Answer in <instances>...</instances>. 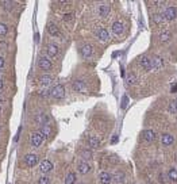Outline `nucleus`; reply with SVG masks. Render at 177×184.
Returning a JSON list of instances; mask_svg holds the SVG:
<instances>
[{
    "label": "nucleus",
    "mask_w": 177,
    "mask_h": 184,
    "mask_svg": "<svg viewBox=\"0 0 177 184\" xmlns=\"http://www.w3.org/2000/svg\"><path fill=\"white\" fill-rule=\"evenodd\" d=\"M77 168H79V172L83 173V175H85V173L91 171V166H89V164H87V162H79Z\"/></svg>",
    "instance_id": "f8f14e48"
},
{
    "label": "nucleus",
    "mask_w": 177,
    "mask_h": 184,
    "mask_svg": "<svg viewBox=\"0 0 177 184\" xmlns=\"http://www.w3.org/2000/svg\"><path fill=\"white\" fill-rule=\"evenodd\" d=\"M81 156H83V158L88 160V158L92 157V153H91L89 150H83V152H81Z\"/></svg>",
    "instance_id": "c756f323"
},
{
    "label": "nucleus",
    "mask_w": 177,
    "mask_h": 184,
    "mask_svg": "<svg viewBox=\"0 0 177 184\" xmlns=\"http://www.w3.org/2000/svg\"><path fill=\"white\" fill-rule=\"evenodd\" d=\"M144 139L148 142H151L155 139V133L153 130H145L144 131Z\"/></svg>",
    "instance_id": "9d476101"
},
{
    "label": "nucleus",
    "mask_w": 177,
    "mask_h": 184,
    "mask_svg": "<svg viewBox=\"0 0 177 184\" xmlns=\"http://www.w3.org/2000/svg\"><path fill=\"white\" fill-rule=\"evenodd\" d=\"M50 133H52V127H50L49 125H43L42 129H41V134L42 135H50Z\"/></svg>",
    "instance_id": "393cba45"
},
{
    "label": "nucleus",
    "mask_w": 177,
    "mask_h": 184,
    "mask_svg": "<svg viewBox=\"0 0 177 184\" xmlns=\"http://www.w3.org/2000/svg\"><path fill=\"white\" fill-rule=\"evenodd\" d=\"M74 182H76V175L73 172H69L65 178V184H74Z\"/></svg>",
    "instance_id": "aec40b11"
},
{
    "label": "nucleus",
    "mask_w": 177,
    "mask_h": 184,
    "mask_svg": "<svg viewBox=\"0 0 177 184\" xmlns=\"http://www.w3.org/2000/svg\"><path fill=\"white\" fill-rule=\"evenodd\" d=\"M169 111L173 112V114L177 112V102L176 100H172L171 103H169Z\"/></svg>",
    "instance_id": "cd10ccee"
},
{
    "label": "nucleus",
    "mask_w": 177,
    "mask_h": 184,
    "mask_svg": "<svg viewBox=\"0 0 177 184\" xmlns=\"http://www.w3.org/2000/svg\"><path fill=\"white\" fill-rule=\"evenodd\" d=\"M0 110H2V108H0Z\"/></svg>",
    "instance_id": "4c0bfd02"
},
{
    "label": "nucleus",
    "mask_w": 177,
    "mask_h": 184,
    "mask_svg": "<svg viewBox=\"0 0 177 184\" xmlns=\"http://www.w3.org/2000/svg\"><path fill=\"white\" fill-rule=\"evenodd\" d=\"M127 83H128V84H135V83H137V76H135L134 73H128V76H127Z\"/></svg>",
    "instance_id": "bb28decb"
},
{
    "label": "nucleus",
    "mask_w": 177,
    "mask_h": 184,
    "mask_svg": "<svg viewBox=\"0 0 177 184\" xmlns=\"http://www.w3.org/2000/svg\"><path fill=\"white\" fill-rule=\"evenodd\" d=\"M153 20H154L155 23H161L162 20H164V16L159 15V14H157V15H154V18H153Z\"/></svg>",
    "instance_id": "2f4dec72"
},
{
    "label": "nucleus",
    "mask_w": 177,
    "mask_h": 184,
    "mask_svg": "<svg viewBox=\"0 0 177 184\" xmlns=\"http://www.w3.org/2000/svg\"><path fill=\"white\" fill-rule=\"evenodd\" d=\"M25 164L27 166H35L38 164V156L37 154H27L25 157Z\"/></svg>",
    "instance_id": "20e7f679"
},
{
    "label": "nucleus",
    "mask_w": 177,
    "mask_h": 184,
    "mask_svg": "<svg viewBox=\"0 0 177 184\" xmlns=\"http://www.w3.org/2000/svg\"><path fill=\"white\" fill-rule=\"evenodd\" d=\"M115 179H116V182L118 183H120V182H123V173H120V172H118L116 175H115Z\"/></svg>",
    "instance_id": "473e14b6"
},
{
    "label": "nucleus",
    "mask_w": 177,
    "mask_h": 184,
    "mask_svg": "<svg viewBox=\"0 0 177 184\" xmlns=\"http://www.w3.org/2000/svg\"><path fill=\"white\" fill-rule=\"evenodd\" d=\"M159 39H161V42H168V41L171 39V33H169V31L162 33L161 35H159Z\"/></svg>",
    "instance_id": "a878e982"
},
{
    "label": "nucleus",
    "mask_w": 177,
    "mask_h": 184,
    "mask_svg": "<svg viewBox=\"0 0 177 184\" xmlns=\"http://www.w3.org/2000/svg\"><path fill=\"white\" fill-rule=\"evenodd\" d=\"M42 139H43V135L41 133H34L31 135V139H30V144H31L33 148H38L42 144Z\"/></svg>",
    "instance_id": "f257e3e1"
},
{
    "label": "nucleus",
    "mask_w": 177,
    "mask_h": 184,
    "mask_svg": "<svg viewBox=\"0 0 177 184\" xmlns=\"http://www.w3.org/2000/svg\"><path fill=\"white\" fill-rule=\"evenodd\" d=\"M53 169V164L49 161V160H45V161L41 162V172L42 173H47Z\"/></svg>",
    "instance_id": "423d86ee"
},
{
    "label": "nucleus",
    "mask_w": 177,
    "mask_h": 184,
    "mask_svg": "<svg viewBox=\"0 0 177 184\" xmlns=\"http://www.w3.org/2000/svg\"><path fill=\"white\" fill-rule=\"evenodd\" d=\"M2 88H3V81L0 80V90H2Z\"/></svg>",
    "instance_id": "e433bc0d"
},
{
    "label": "nucleus",
    "mask_w": 177,
    "mask_h": 184,
    "mask_svg": "<svg viewBox=\"0 0 177 184\" xmlns=\"http://www.w3.org/2000/svg\"><path fill=\"white\" fill-rule=\"evenodd\" d=\"M3 65H4V58L0 57V68H3Z\"/></svg>",
    "instance_id": "c9c22d12"
},
{
    "label": "nucleus",
    "mask_w": 177,
    "mask_h": 184,
    "mask_svg": "<svg viewBox=\"0 0 177 184\" xmlns=\"http://www.w3.org/2000/svg\"><path fill=\"white\" fill-rule=\"evenodd\" d=\"M39 95H41V96H43V98H45V96L47 98L49 95H52V91H47V90H46V91H41Z\"/></svg>",
    "instance_id": "72a5a7b5"
},
{
    "label": "nucleus",
    "mask_w": 177,
    "mask_h": 184,
    "mask_svg": "<svg viewBox=\"0 0 177 184\" xmlns=\"http://www.w3.org/2000/svg\"><path fill=\"white\" fill-rule=\"evenodd\" d=\"M47 31L52 34V35H57L58 34V27L54 25V23H50L49 27H47Z\"/></svg>",
    "instance_id": "5701e85b"
},
{
    "label": "nucleus",
    "mask_w": 177,
    "mask_h": 184,
    "mask_svg": "<svg viewBox=\"0 0 177 184\" xmlns=\"http://www.w3.org/2000/svg\"><path fill=\"white\" fill-rule=\"evenodd\" d=\"M49 183H50V179L47 176H42L38 182V184H49Z\"/></svg>",
    "instance_id": "7c9ffc66"
},
{
    "label": "nucleus",
    "mask_w": 177,
    "mask_h": 184,
    "mask_svg": "<svg viewBox=\"0 0 177 184\" xmlns=\"http://www.w3.org/2000/svg\"><path fill=\"white\" fill-rule=\"evenodd\" d=\"M97 37H99V39H101V41H107L108 38H110V35H108V31H107L105 29L97 30Z\"/></svg>",
    "instance_id": "2eb2a0df"
},
{
    "label": "nucleus",
    "mask_w": 177,
    "mask_h": 184,
    "mask_svg": "<svg viewBox=\"0 0 177 184\" xmlns=\"http://www.w3.org/2000/svg\"><path fill=\"white\" fill-rule=\"evenodd\" d=\"M168 176H169V179H171L172 182H177V169H176V168L169 169Z\"/></svg>",
    "instance_id": "b1692460"
},
{
    "label": "nucleus",
    "mask_w": 177,
    "mask_h": 184,
    "mask_svg": "<svg viewBox=\"0 0 177 184\" xmlns=\"http://www.w3.org/2000/svg\"><path fill=\"white\" fill-rule=\"evenodd\" d=\"M88 142H89V146L93 149H96L100 146V141L96 138V137H89V139H88Z\"/></svg>",
    "instance_id": "6ab92c4d"
},
{
    "label": "nucleus",
    "mask_w": 177,
    "mask_h": 184,
    "mask_svg": "<svg viewBox=\"0 0 177 184\" xmlns=\"http://www.w3.org/2000/svg\"><path fill=\"white\" fill-rule=\"evenodd\" d=\"M64 19H65L66 22L68 20H72L73 19V14H65V15H64Z\"/></svg>",
    "instance_id": "f704fd0d"
},
{
    "label": "nucleus",
    "mask_w": 177,
    "mask_h": 184,
    "mask_svg": "<svg viewBox=\"0 0 177 184\" xmlns=\"http://www.w3.org/2000/svg\"><path fill=\"white\" fill-rule=\"evenodd\" d=\"M47 119H49V117H47L46 114H38L35 117V122L37 123H39V125H46Z\"/></svg>",
    "instance_id": "4468645a"
},
{
    "label": "nucleus",
    "mask_w": 177,
    "mask_h": 184,
    "mask_svg": "<svg viewBox=\"0 0 177 184\" xmlns=\"http://www.w3.org/2000/svg\"><path fill=\"white\" fill-rule=\"evenodd\" d=\"M150 64H151V68H155V69H159L162 65H164V62H162V58L158 56L153 57V58L150 60Z\"/></svg>",
    "instance_id": "0eeeda50"
},
{
    "label": "nucleus",
    "mask_w": 177,
    "mask_h": 184,
    "mask_svg": "<svg viewBox=\"0 0 177 184\" xmlns=\"http://www.w3.org/2000/svg\"><path fill=\"white\" fill-rule=\"evenodd\" d=\"M52 81H53V79L50 76H42V77H41V84H42V86H45V87L50 86V84H52Z\"/></svg>",
    "instance_id": "4be33fe9"
},
{
    "label": "nucleus",
    "mask_w": 177,
    "mask_h": 184,
    "mask_svg": "<svg viewBox=\"0 0 177 184\" xmlns=\"http://www.w3.org/2000/svg\"><path fill=\"white\" fill-rule=\"evenodd\" d=\"M84 88V81H81V80H76L73 83V90L76 91V92H80L81 90Z\"/></svg>",
    "instance_id": "412c9836"
},
{
    "label": "nucleus",
    "mask_w": 177,
    "mask_h": 184,
    "mask_svg": "<svg viewBox=\"0 0 177 184\" xmlns=\"http://www.w3.org/2000/svg\"><path fill=\"white\" fill-rule=\"evenodd\" d=\"M112 31H114L115 34H122L123 33V25H122L120 22H115L114 25H112Z\"/></svg>",
    "instance_id": "ddd939ff"
},
{
    "label": "nucleus",
    "mask_w": 177,
    "mask_h": 184,
    "mask_svg": "<svg viewBox=\"0 0 177 184\" xmlns=\"http://www.w3.org/2000/svg\"><path fill=\"white\" fill-rule=\"evenodd\" d=\"M161 142H162V145L169 146L175 142V138H173V135H171V134H164L161 138Z\"/></svg>",
    "instance_id": "1a4fd4ad"
},
{
    "label": "nucleus",
    "mask_w": 177,
    "mask_h": 184,
    "mask_svg": "<svg viewBox=\"0 0 177 184\" xmlns=\"http://www.w3.org/2000/svg\"><path fill=\"white\" fill-rule=\"evenodd\" d=\"M52 96H54L56 99H62L65 96V88L64 86H56L52 90Z\"/></svg>",
    "instance_id": "f03ea898"
},
{
    "label": "nucleus",
    "mask_w": 177,
    "mask_h": 184,
    "mask_svg": "<svg viewBox=\"0 0 177 184\" xmlns=\"http://www.w3.org/2000/svg\"><path fill=\"white\" fill-rule=\"evenodd\" d=\"M139 64H141V66L144 68L145 70H150V69H151V64H150V60H149L148 57H142V58L139 60Z\"/></svg>",
    "instance_id": "9b49d317"
},
{
    "label": "nucleus",
    "mask_w": 177,
    "mask_h": 184,
    "mask_svg": "<svg viewBox=\"0 0 177 184\" xmlns=\"http://www.w3.org/2000/svg\"><path fill=\"white\" fill-rule=\"evenodd\" d=\"M110 11H111V8H110V6H107V4L100 6V10H99V12H100V16H107L108 14H110Z\"/></svg>",
    "instance_id": "a211bd4d"
},
{
    "label": "nucleus",
    "mask_w": 177,
    "mask_h": 184,
    "mask_svg": "<svg viewBox=\"0 0 177 184\" xmlns=\"http://www.w3.org/2000/svg\"><path fill=\"white\" fill-rule=\"evenodd\" d=\"M7 31H8L7 26L4 23H0V35H4V34H7Z\"/></svg>",
    "instance_id": "c85d7f7f"
},
{
    "label": "nucleus",
    "mask_w": 177,
    "mask_h": 184,
    "mask_svg": "<svg viewBox=\"0 0 177 184\" xmlns=\"http://www.w3.org/2000/svg\"><path fill=\"white\" fill-rule=\"evenodd\" d=\"M81 54H83V57H89L92 54V46L91 45H85L83 46V49H81Z\"/></svg>",
    "instance_id": "dca6fc26"
},
{
    "label": "nucleus",
    "mask_w": 177,
    "mask_h": 184,
    "mask_svg": "<svg viewBox=\"0 0 177 184\" xmlns=\"http://www.w3.org/2000/svg\"><path fill=\"white\" fill-rule=\"evenodd\" d=\"M57 53H58V47H57L56 45H49L47 46V54H49L50 57L57 56Z\"/></svg>",
    "instance_id": "f3484780"
},
{
    "label": "nucleus",
    "mask_w": 177,
    "mask_h": 184,
    "mask_svg": "<svg viewBox=\"0 0 177 184\" xmlns=\"http://www.w3.org/2000/svg\"><path fill=\"white\" fill-rule=\"evenodd\" d=\"M164 19H168V20H173L177 16V10L175 8V7H168V8L165 10L164 12Z\"/></svg>",
    "instance_id": "7ed1b4c3"
},
{
    "label": "nucleus",
    "mask_w": 177,
    "mask_h": 184,
    "mask_svg": "<svg viewBox=\"0 0 177 184\" xmlns=\"http://www.w3.org/2000/svg\"><path fill=\"white\" fill-rule=\"evenodd\" d=\"M112 176L108 172H101L100 173V183L101 184H111Z\"/></svg>",
    "instance_id": "6e6552de"
},
{
    "label": "nucleus",
    "mask_w": 177,
    "mask_h": 184,
    "mask_svg": "<svg viewBox=\"0 0 177 184\" xmlns=\"http://www.w3.org/2000/svg\"><path fill=\"white\" fill-rule=\"evenodd\" d=\"M39 66H41V69H43V70H50L52 69V62H50V60H47L46 57H41Z\"/></svg>",
    "instance_id": "39448f33"
}]
</instances>
